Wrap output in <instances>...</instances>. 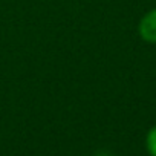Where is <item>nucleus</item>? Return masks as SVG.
I'll return each mask as SVG.
<instances>
[{
  "label": "nucleus",
  "instance_id": "1",
  "mask_svg": "<svg viewBox=\"0 0 156 156\" xmlns=\"http://www.w3.org/2000/svg\"><path fill=\"white\" fill-rule=\"evenodd\" d=\"M139 35L144 41L156 44V8L150 9L139 22Z\"/></svg>",
  "mask_w": 156,
  "mask_h": 156
},
{
  "label": "nucleus",
  "instance_id": "2",
  "mask_svg": "<svg viewBox=\"0 0 156 156\" xmlns=\"http://www.w3.org/2000/svg\"><path fill=\"white\" fill-rule=\"evenodd\" d=\"M145 145H147L148 154L150 156H156V126L148 130L147 138H145Z\"/></svg>",
  "mask_w": 156,
  "mask_h": 156
}]
</instances>
